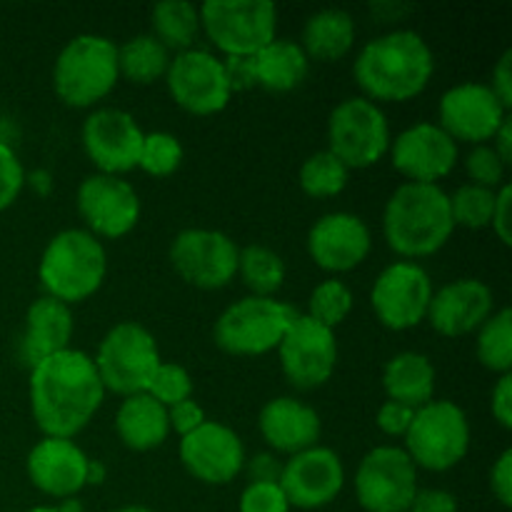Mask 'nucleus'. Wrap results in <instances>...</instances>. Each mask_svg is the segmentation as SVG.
<instances>
[{
  "mask_svg": "<svg viewBox=\"0 0 512 512\" xmlns=\"http://www.w3.org/2000/svg\"><path fill=\"white\" fill-rule=\"evenodd\" d=\"M30 413L45 438L73 440L100 410L105 388L93 358L68 348L30 368Z\"/></svg>",
  "mask_w": 512,
  "mask_h": 512,
  "instance_id": "1",
  "label": "nucleus"
},
{
  "mask_svg": "<svg viewBox=\"0 0 512 512\" xmlns=\"http://www.w3.org/2000/svg\"><path fill=\"white\" fill-rule=\"evenodd\" d=\"M435 58L428 40L415 30H393L363 45L353 63L363 98L378 103H405L428 88Z\"/></svg>",
  "mask_w": 512,
  "mask_h": 512,
  "instance_id": "2",
  "label": "nucleus"
},
{
  "mask_svg": "<svg viewBox=\"0 0 512 512\" xmlns=\"http://www.w3.org/2000/svg\"><path fill=\"white\" fill-rule=\"evenodd\" d=\"M450 195L440 185L403 183L385 203V243L400 258H428L453 238Z\"/></svg>",
  "mask_w": 512,
  "mask_h": 512,
  "instance_id": "3",
  "label": "nucleus"
},
{
  "mask_svg": "<svg viewBox=\"0 0 512 512\" xmlns=\"http://www.w3.org/2000/svg\"><path fill=\"white\" fill-rule=\"evenodd\" d=\"M108 273V255L93 233L80 228L60 230L40 255L38 278L45 295L75 305L95 295Z\"/></svg>",
  "mask_w": 512,
  "mask_h": 512,
  "instance_id": "4",
  "label": "nucleus"
},
{
  "mask_svg": "<svg viewBox=\"0 0 512 512\" xmlns=\"http://www.w3.org/2000/svg\"><path fill=\"white\" fill-rule=\"evenodd\" d=\"M118 78V45L105 35H75L53 63L55 95L70 108H93Z\"/></svg>",
  "mask_w": 512,
  "mask_h": 512,
  "instance_id": "5",
  "label": "nucleus"
},
{
  "mask_svg": "<svg viewBox=\"0 0 512 512\" xmlns=\"http://www.w3.org/2000/svg\"><path fill=\"white\" fill-rule=\"evenodd\" d=\"M298 318V310L275 298H248L235 300L220 313L213 325V340L223 353L238 358H255L270 350H278L285 330Z\"/></svg>",
  "mask_w": 512,
  "mask_h": 512,
  "instance_id": "6",
  "label": "nucleus"
},
{
  "mask_svg": "<svg viewBox=\"0 0 512 512\" xmlns=\"http://www.w3.org/2000/svg\"><path fill=\"white\" fill-rule=\"evenodd\" d=\"M93 363L105 393L128 398L148 390L153 373L163 360L153 333L145 325L125 320L105 333Z\"/></svg>",
  "mask_w": 512,
  "mask_h": 512,
  "instance_id": "7",
  "label": "nucleus"
},
{
  "mask_svg": "<svg viewBox=\"0 0 512 512\" xmlns=\"http://www.w3.org/2000/svg\"><path fill=\"white\" fill-rule=\"evenodd\" d=\"M405 453L415 468L445 473L455 468L470 450L468 415L453 400H430L415 410L405 433Z\"/></svg>",
  "mask_w": 512,
  "mask_h": 512,
  "instance_id": "8",
  "label": "nucleus"
},
{
  "mask_svg": "<svg viewBox=\"0 0 512 512\" xmlns=\"http://www.w3.org/2000/svg\"><path fill=\"white\" fill-rule=\"evenodd\" d=\"M200 28L225 58H253L278 33V8L270 0H208L200 5Z\"/></svg>",
  "mask_w": 512,
  "mask_h": 512,
  "instance_id": "9",
  "label": "nucleus"
},
{
  "mask_svg": "<svg viewBox=\"0 0 512 512\" xmlns=\"http://www.w3.org/2000/svg\"><path fill=\"white\" fill-rule=\"evenodd\" d=\"M328 150L348 170L383 160L390 150V125L380 105L363 95L340 100L328 118Z\"/></svg>",
  "mask_w": 512,
  "mask_h": 512,
  "instance_id": "10",
  "label": "nucleus"
},
{
  "mask_svg": "<svg viewBox=\"0 0 512 512\" xmlns=\"http://www.w3.org/2000/svg\"><path fill=\"white\" fill-rule=\"evenodd\" d=\"M418 468L403 448H373L355 473V498L365 512H408L418 493Z\"/></svg>",
  "mask_w": 512,
  "mask_h": 512,
  "instance_id": "11",
  "label": "nucleus"
},
{
  "mask_svg": "<svg viewBox=\"0 0 512 512\" xmlns=\"http://www.w3.org/2000/svg\"><path fill=\"white\" fill-rule=\"evenodd\" d=\"M433 300V280L428 270L410 260L388 265L375 278L370 290V305L388 330H410L428 318Z\"/></svg>",
  "mask_w": 512,
  "mask_h": 512,
  "instance_id": "12",
  "label": "nucleus"
},
{
  "mask_svg": "<svg viewBox=\"0 0 512 512\" xmlns=\"http://www.w3.org/2000/svg\"><path fill=\"white\" fill-rule=\"evenodd\" d=\"M278 355L285 380L293 388L315 390L333 378L338 363V340L333 330L310 315L298 313L280 340Z\"/></svg>",
  "mask_w": 512,
  "mask_h": 512,
  "instance_id": "13",
  "label": "nucleus"
},
{
  "mask_svg": "<svg viewBox=\"0 0 512 512\" xmlns=\"http://www.w3.org/2000/svg\"><path fill=\"white\" fill-rule=\"evenodd\" d=\"M240 248L220 230L188 228L175 235L170 263L185 283L203 290H220L238 275Z\"/></svg>",
  "mask_w": 512,
  "mask_h": 512,
  "instance_id": "14",
  "label": "nucleus"
},
{
  "mask_svg": "<svg viewBox=\"0 0 512 512\" xmlns=\"http://www.w3.org/2000/svg\"><path fill=\"white\" fill-rule=\"evenodd\" d=\"M168 93L190 115H215L230 103V85L225 78L223 60L208 50L178 53L165 73Z\"/></svg>",
  "mask_w": 512,
  "mask_h": 512,
  "instance_id": "15",
  "label": "nucleus"
},
{
  "mask_svg": "<svg viewBox=\"0 0 512 512\" xmlns=\"http://www.w3.org/2000/svg\"><path fill=\"white\" fill-rule=\"evenodd\" d=\"M78 213L95 238L118 240L140 220V198L128 180L118 175L95 173L80 183Z\"/></svg>",
  "mask_w": 512,
  "mask_h": 512,
  "instance_id": "16",
  "label": "nucleus"
},
{
  "mask_svg": "<svg viewBox=\"0 0 512 512\" xmlns=\"http://www.w3.org/2000/svg\"><path fill=\"white\" fill-rule=\"evenodd\" d=\"M145 133L130 113L100 108L85 118L83 150L103 175H123L138 168Z\"/></svg>",
  "mask_w": 512,
  "mask_h": 512,
  "instance_id": "17",
  "label": "nucleus"
},
{
  "mask_svg": "<svg viewBox=\"0 0 512 512\" xmlns=\"http://www.w3.org/2000/svg\"><path fill=\"white\" fill-rule=\"evenodd\" d=\"M440 128L455 143L483 145L508 118V108L485 83H460L445 90L438 105Z\"/></svg>",
  "mask_w": 512,
  "mask_h": 512,
  "instance_id": "18",
  "label": "nucleus"
},
{
  "mask_svg": "<svg viewBox=\"0 0 512 512\" xmlns=\"http://www.w3.org/2000/svg\"><path fill=\"white\" fill-rule=\"evenodd\" d=\"M278 485L290 508L320 510L343 493V460L330 448L315 445L285 460Z\"/></svg>",
  "mask_w": 512,
  "mask_h": 512,
  "instance_id": "19",
  "label": "nucleus"
},
{
  "mask_svg": "<svg viewBox=\"0 0 512 512\" xmlns=\"http://www.w3.org/2000/svg\"><path fill=\"white\" fill-rule=\"evenodd\" d=\"M180 463L205 485H228L245 468V445L233 428L205 420L198 430L180 438Z\"/></svg>",
  "mask_w": 512,
  "mask_h": 512,
  "instance_id": "20",
  "label": "nucleus"
},
{
  "mask_svg": "<svg viewBox=\"0 0 512 512\" xmlns=\"http://www.w3.org/2000/svg\"><path fill=\"white\" fill-rule=\"evenodd\" d=\"M393 168L408 183L438 185L458 165V143L435 123H415L390 140Z\"/></svg>",
  "mask_w": 512,
  "mask_h": 512,
  "instance_id": "21",
  "label": "nucleus"
},
{
  "mask_svg": "<svg viewBox=\"0 0 512 512\" xmlns=\"http://www.w3.org/2000/svg\"><path fill=\"white\" fill-rule=\"evenodd\" d=\"M373 238L363 218L353 213H328L308 233V253L328 273H348L368 258Z\"/></svg>",
  "mask_w": 512,
  "mask_h": 512,
  "instance_id": "22",
  "label": "nucleus"
},
{
  "mask_svg": "<svg viewBox=\"0 0 512 512\" xmlns=\"http://www.w3.org/2000/svg\"><path fill=\"white\" fill-rule=\"evenodd\" d=\"M493 290L478 278H460L433 293L428 323L445 338H463L493 315Z\"/></svg>",
  "mask_w": 512,
  "mask_h": 512,
  "instance_id": "23",
  "label": "nucleus"
},
{
  "mask_svg": "<svg viewBox=\"0 0 512 512\" xmlns=\"http://www.w3.org/2000/svg\"><path fill=\"white\" fill-rule=\"evenodd\" d=\"M88 455L68 438H43L33 445L25 470L35 488L50 498H75L85 488Z\"/></svg>",
  "mask_w": 512,
  "mask_h": 512,
  "instance_id": "24",
  "label": "nucleus"
},
{
  "mask_svg": "<svg viewBox=\"0 0 512 512\" xmlns=\"http://www.w3.org/2000/svg\"><path fill=\"white\" fill-rule=\"evenodd\" d=\"M258 428L265 443L275 453H283L290 458V455L315 448L323 425H320V415L310 405L283 395V398H275L263 405Z\"/></svg>",
  "mask_w": 512,
  "mask_h": 512,
  "instance_id": "25",
  "label": "nucleus"
},
{
  "mask_svg": "<svg viewBox=\"0 0 512 512\" xmlns=\"http://www.w3.org/2000/svg\"><path fill=\"white\" fill-rule=\"evenodd\" d=\"M73 330L75 323L70 305L60 303L50 295L33 300V305L25 313L23 343H20L23 360L33 368L35 363H40L48 355L63 353V350L70 348Z\"/></svg>",
  "mask_w": 512,
  "mask_h": 512,
  "instance_id": "26",
  "label": "nucleus"
},
{
  "mask_svg": "<svg viewBox=\"0 0 512 512\" xmlns=\"http://www.w3.org/2000/svg\"><path fill=\"white\" fill-rule=\"evenodd\" d=\"M115 433L125 448L138 453L160 448L170 435L168 410L148 393L128 395L115 413Z\"/></svg>",
  "mask_w": 512,
  "mask_h": 512,
  "instance_id": "27",
  "label": "nucleus"
},
{
  "mask_svg": "<svg viewBox=\"0 0 512 512\" xmlns=\"http://www.w3.org/2000/svg\"><path fill=\"white\" fill-rule=\"evenodd\" d=\"M383 388L388 400L418 410L428 405L435 395V368L428 355L398 353L385 363Z\"/></svg>",
  "mask_w": 512,
  "mask_h": 512,
  "instance_id": "28",
  "label": "nucleus"
},
{
  "mask_svg": "<svg viewBox=\"0 0 512 512\" xmlns=\"http://www.w3.org/2000/svg\"><path fill=\"white\" fill-rule=\"evenodd\" d=\"M355 43V20L353 15L340 8H325L310 15L303 28V43L308 60L320 63H335L353 50Z\"/></svg>",
  "mask_w": 512,
  "mask_h": 512,
  "instance_id": "29",
  "label": "nucleus"
},
{
  "mask_svg": "<svg viewBox=\"0 0 512 512\" xmlns=\"http://www.w3.org/2000/svg\"><path fill=\"white\" fill-rule=\"evenodd\" d=\"M255 63V83L273 93H288L298 88L308 75V55L293 40L275 38L265 45L260 53L253 55Z\"/></svg>",
  "mask_w": 512,
  "mask_h": 512,
  "instance_id": "30",
  "label": "nucleus"
},
{
  "mask_svg": "<svg viewBox=\"0 0 512 512\" xmlns=\"http://www.w3.org/2000/svg\"><path fill=\"white\" fill-rule=\"evenodd\" d=\"M153 23V38L168 50H175V55L193 50V43L200 35V8L188 3V0H163L150 13Z\"/></svg>",
  "mask_w": 512,
  "mask_h": 512,
  "instance_id": "31",
  "label": "nucleus"
},
{
  "mask_svg": "<svg viewBox=\"0 0 512 512\" xmlns=\"http://www.w3.org/2000/svg\"><path fill=\"white\" fill-rule=\"evenodd\" d=\"M170 65V50L153 35H135L118 48L120 78L135 85H150L165 78Z\"/></svg>",
  "mask_w": 512,
  "mask_h": 512,
  "instance_id": "32",
  "label": "nucleus"
},
{
  "mask_svg": "<svg viewBox=\"0 0 512 512\" xmlns=\"http://www.w3.org/2000/svg\"><path fill=\"white\" fill-rule=\"evenodd\" d=\"M238 275L243 285L258 298H273L285 283V263L265 245H248L238 255Z\"/></svg>",
  "mask_w": 512,
  "mask_h": 512,
  "instance_id": "33",
  "label": "nucleus"
},
{
  "mask_svg": "<svg viewBox=\"0 0 512 512\" xmlns=\"http://www.w3.org/2000/svg\"><path fill=\"white\" fill-rule=\"evenodd\" d=\"M478 360L483 368L505 375L512 368V313L500 308L478 328Z\"/></svg>",
  "mask_w": 512,
  "mask_h": 512,
  "instance_id": "34",
  "label": "nucleus"
},
{
  "mask_svg": "<svg viewBox=\"0 0 512 512\" xmlns=\"http://www.w3.org/2000/svg\"><path fill=\"white\" fill-rule=\"evenodd\" d=\"M350 170L330 150L310 155L300 168V188L310 198H335L345 190Z\"/></svg>",
  "mask_w": 512,
  "mask_h": 512,
  "instance_id": "35",
  "label": "nucleus"
},
{
  "mask_svg": "<svg viewBox=\"0 0 512 512\" xmlns=\"http://www.w3.org/2000/svg\"><path fill=\"white\" fill-rule=\"evenodd\" d=\"M495 198L498 190L480 188V185H460L453 195H450V215H453L455 228L480 230L488 228L490 218L495 210Z\"/></svg>",
  "mask_w": 512,
  "mask_h": 512,
  "instance_id": "36",
  "label": "nucleus"
},
{
  "mask_svg": "<svg viewBox=\"0 0 512 512\" xmlns=\"http://www.w3.org/2000/svg\"><path fill=\"white\" fill-rule=\"evenodd\" d=\"M183 155V145L173 133L155 130V133H145L138 168L153 178H168L183 165Z\"/></svg>",
  "mask_w": 512,
  "mask_h": 512,
  "instance_id": "37",
  "label": "nucleus"
},
{
  "mask_svg": "<svg viewBox=\"0 0 512 512\" xmlns=\"http://www.w3.org/2000/svg\"><path fill=\"white\" fill-rule=\"evenodd\" d=\"M353 310V293L343 280H323L310 293L308 315L325 328L335 330Z\"/></svg>",
  "mask_w": 512,
  "mask_h": 512,
  "instance_id": "38",
  "label": "nucleus"
},
{
  "mask_svg": "<svg viewBox=\"0 0 512 512\" xmlns=\"http://www.w3.org/2000/svg\"><path fill=\"white\" fill-rule=\"evenodd\" d=\"M145 393L168 410L173 405L183 403V400L193 398V378H190V373L183 365L160 363Z\"/></svg>",
  "mask_w": 512,
  "mask_h": 512,
  "instance_id": "39",
  "label": "nucleus"
},
{
  "mask_svg": "<svg viewBox=\"0 0 512 512\" xmlns=\"http://www.w3.org/2000/svg\"><path fill=\"white\" fill-rule=\"evenodd\" d=\"M505 170H508V165L500 160V155L495 153L493 145L488 143L475 145V148L465 155V173H468L470 183L480 185V188L498 190L500 185H505Z\"/></svg>",
  "mask_w": 512,
  "mask_h": 512,
  "instance_id": "40",
  "label": "nucleus"
},
{
  "mask_svg": "<svg viewBox=\"0 0 512 512\" xmlns=\"http://www.w3.org/2000/svg\"><path fill=\"white\" fill-rule=\"evenodd\" d=\"M240 512H290L278 483H248L240 493Z\"/></svg>",
  "mask_w": 512,
  "mask_h": 512,
  "instance_id": "41",
  "label": "nucleus"
},
{
  "mask_svg": "<svg viewBox=\"0 0 512 512\" xmlns=\"http://www.w3.org/2000/svg\"><path fill=\"white\" fill-rule=\"evenodd\" d=\"M25 185V170L13 148L0 143V210L10 208L18 200Z\"/></svg>",
  "mask_w": 512,
  "mask_h": 512,
  "instance_id": "42",
  "label": "nucleus"
},
{
  "mask_svg": "<svg viewBox=\"0 0 512 512\" xmlns=\"http://www.w3.org/2000/svg\"><path fill=\"white\" fill-rule=\"evenodd\" d=\"M413 415L415 410L408 408V405L395 403V400H385V403L380 405L375 423H378V428L383 430L385 435H390V438H405L410 423H413Z\"/></svg>",
  "mask_w": 512,
  "mask_h": 512,
  "instance_id": "43",
  "label": "nucleus"
},
{
  "mask_svg": "<svg viewBox=\"0 0 512 512\" xmlns=\"http://www.w3.org/2000/svg\"><path fill=\"white\" fill-rule=\"evenodd\" d=\"M168 423H170V430H175L180 438H185V435H190L193 430H198L200 425L205 423V413L203 408L190 398V400H183V403L173 405V408H168Z\"/></svg>",
  "mask_w": 512,
  "mask_h": 512,
  "instance_id": "44",
  "label": "nucleus"
},
{
  "mask_svg": "<svg viewBox=\"0 0 512 512\" xmlns=\"http://www.w3.org/2000/svg\"><path fill=\"white\" fill-rule=\"evenodd\" d=\"M490 490L503 508H512V450H503L490 470Z\"/></svg>",
  "mask_w": 512,
  "mask_h": 512,
  "instance_id": "45",
  "label": "nucleus"
},
{
  "mask_svg": "<svg viewBox=\"0 0 512 512\" xmlns=\"http://www.w3.org/2000/svg\"><path fill=\"white\" fill-rule=\"evenodd\" d=\"M408 512H460V505L458 498L453 493H448V490L428 488L415 493Z\"/></svg>",
  "mask_w": 512,
  "mask_h": 512,
  "instance_id": "46",
  "label": "nucleus"
},
{
  "mask_svg": "<svg viewBox=\"0 0 512 512\" xmlns=\"http://www.w3.org/2000/svg\"><path fill=\"white\" fill-rule=\"evenodd\" d=\"M490 410H493V418L498 420L500 428L505 430L512 428V375L510 373L500 375L498 383H495L493 393H490Z\"/></svg>",
  "mask_w": 512,
  "mask_h": 512,
  "instance_id": "47",
  "label": "nucleus"
},
{
  "mask_svg": "<svg viewBox=\"0 0 512 512\" xmlns=\"http://www.w3.org/2000/svg\"><path fill=\"white\" fill-rule=\"evenodd\" d=\"M223 68H225V78H228V85H230V93H233V90H248L253 88V85H258L255 83L253 58H240V55H235V58H225Z\"/></svg>",
  "mask_w": 512,
  "mask_h": 512,
  "instance_id": "48",
  "label": "nucleus"
},
{
  "mask_svg": "<svg viewBox=\"0 0 512 512\" xmlns=\"http://www.w3.org/2000/svg\"><path fill=\"white\" fill-rule=\"evenodd\" d=\"M510 198H512L510 185L508 183L500 185L498 198H495L493 218H490V228H493V233L498 235V240L503 245L512 243V235H510Z\"/></svg>",
  "mask_w": 512,
  "mask_h": 512,
  "instance_id": "49",
  "label": "nucleus"
},
{
  "mask_svg": "<svg viewBox=\"0 0 512 512\" xmlns=\"http://www.w3.org/2000/svg\"><path fill=\"white\" fill-rule=\"evenodd\" d=\"M490 90L498 95L500 103L510 110L512 105V50L508 48L503 55H500L498 65L493 68V83H490Z\"/></svg>",
  "mask_w": 512,
  "mask_h": 512,
  "instance_id": "50",
  "label": "nucleus"
},
{
  "mask_svg": "<svg viewBox=\"0 0 512 512\" xmlns=\"http://www.w3.org/2000/svg\"><path fill=\"white\" fill-rule=\"evenodd\" d=\"M248 473L250 483H280L283 463L273 453H260L248 463Z\"/></svg>",
  "mask_w": 512,
  "mask_h": 512,
  "instance_id": "51",
  "label": "nucleus"
},
{
  "mask_svg": "<svg viewBox=\"0 0 512 512\" xmlns=\"http://www.w3.org/2000/svg\"><path fill=\"white\" fill-rule=\"evenodd\" d=\"M493 150L500 155L505 165L512 163V123L510 118H505V123L500 125L498 133L493 135Z\"/></svg>",
  "mask_w": 512,
  "mask_h": 512,
  "instance_id": "52",
  "label": "nucleus"
},
{
  "mask_svg": "<svg viewBox=\"0 0 512 512\" xmlns=\"http://www.w3.org/2000/svg\"><path fill=\"white\" fill-rule=\"evenodd\" d=\"M30 185H33V190L38 195H48L50 188H53V180H50V175L45 173V170H35V173L30 175Z\"/></svg>",
  "mask_w": 512,
  "mask_h": 512,
  "instance_id": "53",
  "label": "nucleus"
},
{
  "mask_svg": "<svg viewBox=\"0 0 512 512\" xmlns=\"http://www.w3.org/2000/svg\"><path fill=\"white\" fill-rule=\"evenodd\" d=\"M105 480V465L100 460H88V473H85V485H100Z\"/></svg>",
  "mask_w": 512,
  "mask_h": 512,
  "instance_id": "54",
  "label": "nucleus"
},
{
  "mask_svg": "<svg viewBox=\"0 0 512 512\" xmlns=\"http://www.w3.org/2000/svg\"><path fill=\"white\" fill-rule=\"evenodd\" d=\"M55 508H58V512H83V503L78 498H68L60 505H55Z\"/></svg>",
  "mask_w": 512,
  "mask_h": 512,
  "instance_id": "55",
  "label": "nucleus"
},
{
  "mask_svg": "<svg viewBox=\"0 0 512 512\" xmlns=\"http://www.w3.org/2000/svg\"><path fill=\"white\" fill-rule=\"evenodd\" d=\"M113 512H153L150 508H143V505H125V508H118Z\"/></svg>",
  "mask_w": 512,
  "mask_h": 512,
  "instance_id": "56",
  "label": "nucleus"
},
{
  "mask_svg": "<svg viewBox=\"0 0 512 512\" xmlns=\"http://www.w3.org/2000/svg\"><path fill=\"white\" fill-rule=\"evenodd\" d=\"M25 512H58V508H53V505H40V508L25 510Z\"/></svg>",
  "mask_w": 512,
  "mask_h": 512,
  "instance_id": "57",
  "label": "nucleus"
}]
</instances>
